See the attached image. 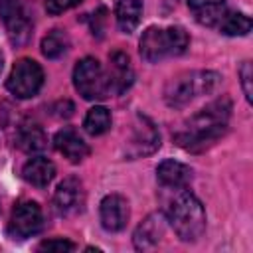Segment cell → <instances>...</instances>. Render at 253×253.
Wrapping results in <instances>:
<instances>
[{
    "label": "cell",
    "mask_w": 253,
    "mask_h": 253,
    "mask_svg": "<svg viewBox=\"0 0 253 253\" xmlns=\"http://www.w3.org/2000/svg\"><path fill=\"white\" fill-rule=\"evenodd\" d=\"M229 117L231 101L227 97H221L190 117L182 125V128L176 130L174 142L188 152H204L225 134Z\"/></svg>",
    "instance_id": "6da1fadb"
},
{
    "label": "cell",
    "mask_w": 253,
    "mask_h": 253,
    "mask_svg": "<svg viewBox=\"0 0 253 253\" xmlns=\"http://www.w3.org/2000/svg\"><path fill=\"white\" fill-rule=\"evenodd\" d=\"M168 221L182 241H198L206 231V210L194 194L182 192L168 208Z\"/></svg>",
    "instance_id": "7a4b0ae2"
},
{
    "label": "cell",
    "mask_w": 253,
    "mask_h": 253,
    "mask_svg": "<svg viewBox=\"0 0 253 253\" xmlns=\"http://www.w3.org/2000/svg\"><path fill=\"white\" fill-rule=\"evenodd\" d=\"M190 43L188 34L180 26L170 28H148L140 38V55L142 59L156 63L166 57H174L186 51Z\"/></svg>",
    "instance_id": "3957f363"
},
{
    "label": "cell",
    "mask_w": 253,
    "mask_h": 253,
    "mask_svg": "<svg viewBox=\"0 0 253 253\" xmlns=\"http://www.w3.org/2000/svg\"><path fill=\"white\" fill-rule=\"evenodd\" d=\"M219 75L215 71H190V73H182L178 77H174L164 91V99L170 107L174 109H182L188 103H192L194 99L208 95L215 89V85L219 83Z\"/></svg>",
    "instance_id": "277c9868"
},
{
    "label": "cell",
    "mask_w": 253,
    "mask_h": 253,
    "mask_svg": "<svg viewBox=\"0 0 253 253\" xmlns=\"http://www.w3.org/2000/svg\"><path fill=\"white\" fill-rule=\"evenodd\" d=\"M73 83L79 95L87 101L105 99L111 95V81L95 57H83L73 69Z\"/></svg>",
    "instance_id": "5b68a950"
},
{
    "label": "cell",
    "mask_w": 253,
    "mask_h": 253,
    "mask_svg": "<svg viewBox=\"0 0 253 253\" xmlns=\"http://www.w3.org/2000/svg\"><path fill=\"white\" fill-rule=\"evenodd\" d=\"M43 85V69L34 59H20L6 81V87L12 95L18 99H30L34 97Z\"/></svg>",
    "instance_id": "8992f818"
},
{
    "label": "cell",
    "mask_w": 253,
    "mask_h": 253,
    "mask_svg": "<svg viewBox=\"0 0 253 253\" xmlns=\"http://www.w3.org/2000/svg\"><path fill=\"white\" fill-rule=\"evenodd\" d=\"M0 18L8 30L12 43L22 45L30 40L32 20L20 0H0Z\"/></svg>",
    "instance_id": "52a82bcc"
},
{
    "label": "cell",
    "mask_w": 253,
    "mask_h": 253,
    "mask_svg": "<svg viewBox=\"0 0 253 253\" xmlns=\"http://www.w3.org/2000/svg\"><path fill=\"white\" fill-rule=\"evenodd\" d=\"M43 227V213L42 208L36 202H22L14 208L10 223H8V233L14 239H26L36 235Z\"/></svg>",
    "instance_id": "ba28073f"
},
{
    "label": "cell",
    "mask_w": 253,
    "mask_h": 253,
    "mask_svg": "<svg viewBox=\"0 0 253 253\" xmlns=\"http://www.w3.org/2000/svg\"><path fill=\"white\" fill-rule=\"evenodd\" d=\"M83 206H85V190L81 180L75 176L65 178L53 194L55 211L63 217H69V215H77L83 210Z\"/></svg>",
    "instance_id": "9c48e42d"
},
{
    "label": "cell",
    "mask_w": 253,
    "mask_h": 253,
    "mask_svg": "<svg viewBox=\"0 0 253 253\" xmlns=\"http://www.w3.org/2000/svg\"><path fill=\"white\" fill-rule=\"evenodd\" d=\"M128 202L119 194H109L101 202V225L107 231H121L128 221Z\"/></svg>",
    "instance_id": "30bf717a"
},
{
    "label": "cell",
    "mask_w": 253,
    "mask_h": 253,
    "mask_svg": "<svg viewBox=\"0 0 253 253\" xmlns=\"http://www.w3.org/2000/svg\"><path fill=\"white\" fill-rule=\"evenodd\" d=\"M53 146L57 148V152H61L69 162L77 164L81 160H85L89 156V146L87 142L79 136V132L71 126H63L61 130L55 132L53 136Z\"/></svg>",
    "instance_id": "8fae6325"
},
{
    "label": "cell",
    "mask_w": 253,
    "mask_h": 253,
    "mask_svg": "<svg viewBox=\"0 0 253 253\" xmlns=\"http://www.w3.org/2000/svg\"><path fill=\"white\" fill-rule=\"evenodd\" d=\"M160 146V134L156 132L154 125L146 117H138V125L134 126V136L128 142L130 156H144L154 152Z\"/></svg>",
    "instance_id": "7c38bea8"
},
{
    "label": "cell",
    "mask_w": 253,
    "mask_h": 253,
    "mask_svg": "<svg viewBox=\"0 0 253 253\" xmlns=\"http://www.w3.org/2000/svg\"><path fill=\"white\" fill-rule=\"evenodd\" d=\"M188 8L196 22L210 28H217L229 12L225 0H188Z\"/></svg>",
    "instance_id": "4fadbf2b"
},
{
    "label": "cell",
    "mask_w": 253,
    "mask_h": 253,
    "mask_svg": "<svg viewBox=\"0 0 253 253\" xmlns=\"http://www.w3.org/2000/svg\"><path fill=\"white\" fill-rule=\"evenodd\" d=\"M164 235V217L160 213H152L148 215L134 231L132 241L136 249H152L154 245H158V241Z\"/></svg>",
    "instance_id": "5bb4252c"
},
{
    "label": "cell",
    "mask_w": 253,
    "mask_h": 253,
    "mask_svg": "<svg viewBox=\"0 0 253 253\" xmlns=\"http://www.w3.org/2000/svg\"><path fill=\"white\" fill-rule=\"evenodd\" d=\"M156 178L162 186L166 188H184L192 180V170L190 166L178 162V160H164L156 168Z\"/></svg>",
    "instance_id": "9a60e30c"
},
{
    "label": "cell",
    "mask_w": 253,
    "mask_h": 253,
    "mask_svg": "<svg viewBox=\"0 0 253 253\" xmlns=\"http://www.w3.org/2000/svg\"><path fill=\"white\" fill-rule=\"evenodd\" d=\"M22 176L26 182H30L36 188H45L53 178H55V166L51 160L43 158V156H36L30 158L24 168H22Z\"/></svg>",
    "instance_id": "2e32d148"
},
{
    "label": "cell",
    "mask_w": 253,
    "mask_h": 253,
    "mask_svg": "<svg viewBox=\"0 0 253 253\" xmlns=\"http://www.w3.org/2000/svg\"><path fill=\"white\" fill-rule=\"evenodd\" d=\"M109 81H111V93H123L132 83V69H130V61L126 53L123 51L111 53Z\"/></svg>",
    "instance_id": "e0dca14e"
},
{
    "label": "cell",
    "mask_w": 253,
    "mask_h": 253,
    "mask_svg": "<svg viewBox=\"0 0 253 253\" xmlns=\"http://www.w3.org/2000/svg\"><path fill=\"white\" fill-rule=\"evenodd\" d=\"M117 26L121 32L130 34L138 28L142 18V2L140 0H119L115 8Z\"/></svg>",
    "instance_id": "ac0fdd59"
},
{
    "label": "cell",
    "mask_w": 253,
    "mask_h": 253,
    "mask_svg": "<svg viewBox=\"0 0 253 253\" xmlns=\"http://www.w3.org/2000/svg\"><path fill=\"white\" fill-rule=\"evenodd\" d=\"M18 146L28 154L42 152L47 146V138H45L42 126H38V125H22L20 130H18Z\"/></svg>",
    "instance_id": "d6986e66"
},
{
    "label": "cell",
    "mask_w": 253,
    "mask_h": 253,
    "mask_svg": "<svg viewBox=\"0 0 253 253\" xmlns=\"http://www.w3.org/2000/svg\"><path fill=\"white\" fill-rule=\"evenodd\" d=\"M83 126L89 134L93 136H99L103 132H107L111 128V113L107 107H101V105H95L93 109H89L85 121H83Z\"/></svg>",
    "instance_id": "ffe728a7"
},
{
    "label": "cell",
    "mask_w": 253,
    "mask_h": 253,
    "mask_svg": "<svg viewBox=\"0 0 253 253\" xmlns=\"http://www.w3.org/2000/svg\"><path fill=\"white\" fill-rule=\"evenodd\" d=\"M69 47V38L63 30H51L43 40H42V53L47 59H57L61 57Z\"/></svg>",
    "instance_id": "44dd1931"
},
{
    "label": "cell",
    "mask_w": 253,
    "mask_h": 253,
    "mask_svg": "<svg viewBox=\"0 0 253 253\" xmlns=\"http://www.w3.org/2000/svg\"><path fill=\"white\" fill-rule=\"evenodd\" d=\"M217 28L225 36H247L251 32V20L241 12H227Z\"/></svg>",
    "instance_id": "7402d4cb"
},
{
    "label": "cell",
    "mask_w": 253,
    "mask_h": 253,
    "mask_svg": "<svg viewBox=\"0 0 253 253\" xmlns=\"http://www.w3.org/2000/svg\"><path fill=\"white\" fill-rule=\"evenodd\" d=\"M83 0H45V10L51 14V16H57V14H63L65 10L81 4Z\"/></svg>",
    "instance_id": "603a6c76"
},
{
    "label": "cell",
    "mask_w": 253,
    "mask_h": 253,
    "mask_svg": "<svg viewBox=\"0 0 253 253\" xmlns=\"http://www.w3.org/2000/svg\"><path fill=\"white\" fill-rule=\"evenodd\" d=\"M40 251H73L75 245L67 239H45L38 247Z\"/></svg>",
    "instance_id": "cb8c5ba5"
},
{
    "label": "cell",
    "mask_w": 253,
    "mask_h": 253,
    "mask_svg": "<svg viewBox=\"0 0 253 253\" xmlns=\"http://www.w3.org/2000/svg\"><path fill=\"white\" fill-rule=\"evenodd\" d=\"M239 75H241V85H243L245 97H247V101H251V61H243Z\"/></svg>",
    "instance_id": "d4e9b609"
},
{
    "label": "cell",
    "mask_w": 253,
    "mask_h": 253,
    "mask_svg": "<svg viewBox=\"0 0 253 253\" xmlns=\"http://www.w3.org/2000/svg\"><path fill=\"white\" fill-rule=\"evenodd\" d=\"M55 115L57 117H71L73 115V103L71 101H59L55 105Z\"/></svg>",
    "instance_id": "484cf974"
},
{
    "label": "cell",
    "mask_w": 253,
    "mask_h": 253,
    "mask_svg": "<svg viewBox=\"0 0 253 253\" xmlns=\"http://www.w3.org/2000/svg\"><path fill=\"white\" fill-rule=\"evenodd\" d=\"M0 71H2V53H0Z\"/></svg>",
    "instance_id": "4316f807"
}]
</instances>
